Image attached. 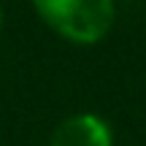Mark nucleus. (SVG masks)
Here are the masks:
<instances>
[{
  "label": "nucleus",
  "mask_w": 146,
  "mask_h": 146,
  "mask_svg": "<svg viewBox=\"0 0 146 146\" xmlns=\"http://www.w3.org/2000/svg\"><path fill=\"white\" fill-rule=\"evenodd\" d=\"M49 30L78 46L103 41L116 19V0H30Z\"/></svg>",
  "instance_id": "obj_1"
},
{
  "label": "nucleus",
  "mask_w": 146,
  "mask_h": 146,
  "mask_svg": "<svg viewBox=\"0 0 146 146\" xmlns=\"http://www.w3.org/2000/svg\"><path fill=\"white\" fill-rule=\"evenodd\" d=\"M49 146H114V133L98 114H73L54 127Z\"/></svg>",
  "instance_id": "obj_2"
},
{
  "label": "nucleus",
  "mask_w": 146,
  "mask_h": 146,
  "mask_svg": "<svg viewBox=\"0 0 146 146\" xmlns=\"http://www.w3.org/2000/svg\"><path fill=\"white\" fill-rule=\"evenodd\" d=\"M0 30H3V8H0Z\"/></svg>",
  "instance_id": "obj_3"
}]
</instances>
